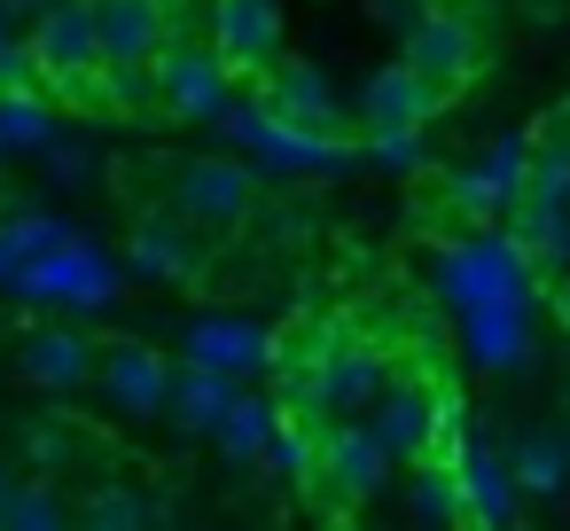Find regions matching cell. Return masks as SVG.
<instances>
[{"label":"cell","instance_id":"obj_1","mask_svg":"<svg viewBox=\"0 0 570 531\" xmlns=\"http://www.w3.org/2000/svg\"><path fill=\"white\" fill-rule=\"evenodd\" d=\"M219 134H227L235 149H250L258 165H274V173H344V165L367 157L360 134L297 126V118H282L266 95H258V102H227V110H219Z\"/></svg>","mask_w":570,"mask_h":531},{"label":"cell","instance_id":"obj_2","mask_svg":"<svg viewBox=\"0 0 570 531\" xmlns=\"http://www.w3.org/2000/svg\"><path fill=\"white\" fill-rule=\"evenodd\" d=\"M9 289L40 313H110L118 305V266L87 243V235H63L56 250L9 266Z\"/></svg>","mask_w":570,"mask_h":531},{"label":"cell","instance_id":"obj_3","mask_svg":"<svg viewBox=\"0 0 570 531\" xmlns=\"http://www.w3.org/2000/svg\"><path fill=\"white\" fill-rule=\"evenodd\" d=\"M461 406H453V391H438V383H422V375H391L383 391H375V406H367V430L399 453V461H445L453 445H461Z\"/></svg>","mask_w":570,"mask_h":531},{"label":"cell","instance_id":"obj_4","mask_svg":"<svg viewBox=\"0 0 570 531\" xmlns=\"http://www.w3.org/2000/svg\"><path fill=\"white\" fill-rule=\"evenodd\" d=\"M391 469H399V453L367 430V414L321 422V469H313V484H321L336 508H367V500L391 484Z\"/></svg>","mask_w":570,"mask_h":531},{"label":"cell","instance_id":"obj_5","mask_svg":"<svg viewBox=\"0 0 570 531\" xmlns=\"http://www.w3.org/2000/svg\"><path fill=\"white\" fill-rule=\"evenodd\" d=\"M445 461H453V484H461V523H476V531L523 523V484H515L508 453L492 445V430L461 422V445H453Z\"/></svg>","mask_w":570,"mask_h":531},{"label":"cell","instance_id":"obj_6","mask_svg":"<svg viewBox=\"0 0 570 531\" xmlns=\"http://www.w3.org/2000/svg\"><path fill=\"white\" fill-rule=\"evenodd\" d=\"M227 102H235V71H227L219 48H196V40H165L157 48V110L165 118L219 126Z\"/></svg>","mask_w":570,"mask_h":531},{"label":"cell","instance_id":"obj_7","mask_svg":"<svg viewBox=\"0 0 570 531\" xmlns=\"http://www.w3.org/2000/svg\"><path fill=\"white\" fill-rule=\"evenodd\" d=\"M523 188H531V134H500L445 180V204L461 219H508L523 204Z\"/></svg>","mask_w":570,"mask_h":531},{"label":"cell","instance_id":"obj_8","mask_svg":"<svg viewBox=\"0 0 570 531\" xmlns=\"http://www.w3.org/2000/svg\"><path fill=\"white\" fill-rule=\"evenodd\" d=\"M24 40H32V56H40V79L63 87V95L102 63V17H95V0H48Z\"/></svg>","mask_w":570,"mask_h":531},{"label":"cell","instance_id":"obj_9","mask_svg":"<svg viewBox=\"0 0 570 531\" xmlns=\"http://www.w3.org/2000/svg\"><path fill=\"white\" fill-rule=\"evenodd\" d=\"M344 102H352L360 134H391V126H430V118H438V110H445L453 95H445V87H438L430 71H414V63L399 56L391 71H367V79H360V87H352Z\"/></svg>","mask_w":570,"mask_h":531},{"label":"cell","instance_id":"obj_10","mask_svg":"<svg viewBox=\"0 0 570 531\" xmlns=\"http://www.w3.org/2000/svg\"><path fill=\"white\" fill-rule=\"evenodd\" d=\"M406 63L414 71H430L445 95H461L476 71H484V32H476V17H461V9H422V24H406Z\"/></svg>","mask_w":570,"mask_h":531},{"label":"cell","instance_id":"obj_11","mask_svg":"<svg viewBox=\"0 0 570 531\" xmlns=\"http://www.w3.org/2000/svg\"><path fill=\"white\" fill-rule=\"evenodd\" d=\"M289 40V17L282 0H212V48L227 56L235 79H258Z\"/></svg>","mask_w":570,"mask_h":531},{"label":"cell","instance_id":"obj_12","mask_svg":"<svg viewBox=\"0 0 570 531\" xmlns=\"http://www.w3.org/2000/svg\"><path fill=\"white\" fill-rule=\"evenodd\" d=\"M180 352H188V360L227 367L235 383H243V375L282 367V336H274L266 321H243V313H196V321H188V336H180Z\"/></svg>","mask_w":570,"mask_h":531},{"label":"cell","instance_id":"obj_13","mask_svg":"<svg viewBox=\"0 0 570 531\" xmlns=\"http://www.w3.org/2000/svg\"><path fill=\"white\" fill-rule=\"evenodd\" d=\"M250 204H258V180L235 157H196L173 173V212H188L196 227H235Z\"/></svg>","mask_w":570,"mask_h":531},{"label":"cell","instance_id":"obj_14","mask_svg":"<svg viewBox=\"0 0 570 531\" xmlns=\"http://www.w3.org/2000/svg\"><path fill=\"white\" fill-rule=\"evenodd\" d=\"M531 305H539V297H500V305L453 313V321H461V344H469V360H476L484 375L531 367Z\"/></svg>","mask_w":570,"mask_h":531},{"label":"cell","instance_id":"obj_15","mask_svg":"<svg viewBox=\"0 0 570 531\" xmlns=\"http://www.w3.org/2000/svg\"><path fill=\"white\" fill-rule=\"evenodd\" d=\"M95 383H102V399H110L118 414H134V422H165L173 360H165L157 344H110L102 367H95Z\"/></svg>","mask_w":570,"mask_h":531},{"label":"cell","instance_id":"obj_16","mask_svg":"<svg viewBox=\"0 0 570 531\" xmlns=\"http://www.w3.org/2000/svg\"><path fill=\"white\" fill-rule=\"evenodd\" d=\"M258 95L282 110V118H297V126H321V134H344V87L321 71V63H297V56H274L266 71H258Z\"/></svg>","mask_w":570,"mask_h":531},{"label":"cell","instance_id":"obj_17","mask_svg":"<svg viewBox=\"0 0 570 531\" xmlns=\"http://www.w3.org/2000/svg\"><path fill=\"white\" fill-rule=\"evenodd\" d=\"M17 367L40 383V391H87L95 383V367H102V344H87L71 321H56V328H32L24 336V352H17Z\"/></svg>","mask_w":570,"mask_h":531},{"label":"cell","instance_id":"obj_18","mask_svg":"<svg viewBox=\"0 0 570 531\" xmlns=\"http://www.w3.org/2000/svg\"><path fill=\"white\" fill-rule=\"evenodd\" d=\"M243 383L227 375V367H212V360H173V391H165V422L173 430H188V437H212V422L227 414V399H235Z\"/></svg>","mask_w":570,"mask_h":531},{"label":"cell","instance_id":"obj_19","mask_svg":"<svg viewBox=\"0 0 570 531\" xmlns=\"http://www.w3.org/2000/svg\"><path fill=\"white\" fill-rule=\"evenodd\" d=\"M102 17V63H157V48L173 40L165 0H95Z\"/></svg>","mask_w":570,"mask_h":531},{"label":"cell","instance_id":"obj_20","mask_svg":"<svg viewBox=\"0 0 570 531\" xmlns=\"http://www.w3.org/2000/svg\"><path fill=\"white\" fill-rule=\"evenodd\" d=\"M274 422H282V399H266V391H235V399H227V414L212 422V445H219L235 469H266Z\"/></svg>","mask_w":570,"mask_h":531},{"label":"cell","instance_id":"obj_21","mask_svg":"<svg viewBox=\"0 0 570 531\" xmlns=\"http://www.w3.org/2000/svg\"><path fill=\"white\" fill-rule=\"evenodd\" d=\"M188 235H196V227H188V212H149V219L134 227V243H126L134 274L188 282V274H196V243H188Z\"/></svg>","mask_w":570,"mask_h":531},{"label":"cell","instance_id":"obj_22","mask_svg":"<svg viewBox=\"0 0 570 531\" xmlns=\"http://www.w3.org/2000/svg\"><path fill=\"white\" fill-rule=\"evenodd\" d=\"M508 469H515L523 500H562L570 492V437L562 430H515L508 437Z\"/></svg>","mask_w":570,"mask_h":531},{"label":"cell","instance_id":"obj_23","mask_svg":"<svg viewBox=\"0 0 570 531\" xmlns=\"http://www.w3.org/2000/svg\"><path fill=\"white\" fill-rule=\"evenodd\" d=\"M508 235H515V250L531 258V274H539V282L570 266V212H562V204H539V196H523V204L508 212Z\"/></svg>","mask_w":570,"mask_h":531},{"label":"cell","instance_id":"obj_24","mask_svg":"<svg viewBox=\"0 0 570 531\" xmlns=\"http://www.w3.org/2000/svg\"><path fill=\"white\" fill-rule=\"evenodd\" d=\"M523 196H539V204H562L570 212V126H562V110L531 134V188Z\"/></svg>","mask_w":570,"mask_h":531},{"label":"cell","instance_id":"obj_25","mask_svg":"<svg viewBox=\"0 0 570 531\" xmlns=\"http://www.w3.org/2000/svg\"><path fill=\"white\" fill-rule=\"evenodd\" d=\"M56 141V110L32 87H0V149H48Z\"/></svg>","mask_w":570,"mask_h":531},{"label":"cell","instance_id":"obj_26","mask_svg":"<svg viewBox=\"0 0 570 531\" xmlns=\"http://www.w3.org/2000/svg\"><path fill=\"white\" fill-rule=\"evenodd\" d=\"M406 515H414V523H461L453 461H414V476H406Z\"/></svg>","mask_w":570,"mask_h":531},{"label":"cell","instance_id":"obj_27","mask_svg":"<svg viewBox=\"0 0 570 531\" xmlns=\"http://www.w3.org/2000/svg\"><path fill=\"white\" fill-rule=\"evenodd\" d=\"M71 227L56 219V212H17L9 227H0V258H9V266H24V258H40V250H56Z\"/></svg>","mask_w":570,"mask_h":531},{"label":"cell","instance_id":"obj_28","mask_svg":"<svg viewBox=\"0 0 570 531\" xmlns=\"http://www.w3.org/2000/svg\"><path fill=\"white\" fill-rule=\"evenodd\" d=\"M422 134H430V126H391V134H360V149H367V157H375L383 173H422V165H430Z\"/></svg>","mask_w":570,"mask_h":531},{"label":"cell","instance_id":"obj_29","mask_svg":"<svg viewBox=\"0 0 570 531\" xmlns=\"http://www.w3.org/2000/svg\"><path fill=\"white\" fill-rule=\"evenodd\" d=\"M9 523H24V531H56V523H71V500H63L48 476H24V492H17V508H9Z\"/></svg>","mask_w":570,"mask_h":531},{"label":"cell","instance_id":"obj_30","mask_svg":"<svg viewBox=\"0 0 570 531\" xmlns=\"http://www.w3.org/2000/svg\"><path fill=\"white\" fill-rule=\"evenodd\" d=\"M79 515H87V523H165L173 508H165V500H141V492H118V484H110V492H95Z\"/></svg>","mask_w":570,"mask_h":531},{"label":"cell","instance_id":"obj_31","mask_svg":"<svg viewBox=\"0 0 570 531\" xmlns=\"http://www.w3.org/2000/svg\"><path fill=\"white\" fill-rule=\"evenodd\" d=\"M32 79H40V56H32L24 24L0 17V87H32Z\"/></svg>","mask_w":570,"mask_h":531},{"label":"cell","instance_id":"obj_32","mask_svg":"<svg viewBox=\"0 0 570 531\" xmlns=\"http://www.w3.org/2000/svg\"><path fill=\"white\" fill-rule=\"evenodd\" d=\"M95 165H102V157H95L87 141H63V134L48 141V180H56V188H95Z\"/></svg>","mask_w":570,"mask_h":531},{"label":"cell","instance_id":"obj_33","mask_svg":"<svg viewBox=\"0 0 570 531\" xmlns=\"http://www.w3.org/2000/svg\"><path fill=\"white\" fill-rule=\"evenodd\" d=\"M24 453H32V469H56V461H63V453H71V437H63V430H56V422H40V430H32V437H24Z\"/></svg>","mask_w":570,"mask_h":531},{"label":"cell","instance_id":"obj_34","mask_svg":"<svg viewBox=\"0 0 570 531\" xmlns=\"http://www.w3.org/2000/svg\"><path fill=\"white\" fill-rule=\"evenodd\" d=\"M539 297H547V313L570 328V266H562V274H547V282H539Z\"/></svg>","mask_w":570,"mask_h":531},{"label":"cell","instance_id":"obj_35","mask_svg":"<svg viewBox=\"0 0 570 531\" xmlns=\"http://www.w3.org/2000/svg\"><path fill=\"white\" fill-rule=\"evenodd\" d=\"M17 492H24V469H9V461H0V523H9V508H17Z\"/></svg>","mask_w":570,"mask_h":531},{"label":"cell","instance_id":"obj_36","mask_svg":"<svg viewBox=\"0 0 570 531\" xmlns=\"http://www.w3.org/2000/svg\"><path fill=\"white\" fill-rule=\"evenodd\" d=\"M40 9H48V0H0V17H17V24H32Z\"/></svg>","mask_w":570,"mask_h":531},{"label":"cell","instance_id":"obj_37","mask_svg":"<svg viewBox=\"0 0 570 531\" xmlns=\"http://www.w3.org/2000/svg\"><path fill=\"white\" fill-rule=\"evenodd\" d=\"M531 9H539V17H547V9H554V0H531Z\"/></svg>","mask_w":570,"mask_h":531},{"label":"cell","instance_id":"obj_38","mask_svg":"<svg viewBox=\"0 0 570 531\" xmlns=\"http://www.w3.org/2000/svg\"><path fill=\"white\" fill-rule=\"evenodd\" d=\"M562 422H570V391H562Z\"/></svg>","mask_w":570,"mask_h":531},{"label":"cell","instance_id":"obj_39","mask_svg":"<svg viewBox=\"0 0 570 531\" xmlns=\"http://www.w3.org/2000/svg\"><path fill=\"white\" fill-rule=\"evenodd\" d=\"M0 282H9V258H0Z\"/></svg>","mask_w":570,"mask_h":531},{"label":"cell","instance_id":"obj_40","mask_svg":"<svg viewBox=\"0 0 570 531\" xmlns=\"http://www.w3.org/2000/svg\"><path fill=\"white\" fill-rule=\"evenodd\" d=\"M562 126H570V102H562Z\"/></svg>","mask_w":570,"mask_h":531},{"label":"cell","instance_id":"obj_41","mask_svg":"<svg viewBox=\"0 0 570 531\" xmlns=\"http://www.w3.org/2000/svg\"><path fill=\"white\" fill-rule=\"evenodd\" d=\"M562 437H570V422H562Z\"/></svg>","mask_w":570,"mask_h":531}]
</instances>
